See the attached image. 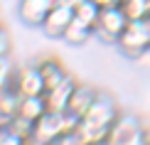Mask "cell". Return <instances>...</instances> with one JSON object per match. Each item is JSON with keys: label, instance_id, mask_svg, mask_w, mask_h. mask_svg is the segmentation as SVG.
Segmentation results:
<instances>
[{"label": "cell", "instance_id": "cell-5", "mask_svg": "<svg viewBox=\"0 0 150 145\" xmlns=\"http://www.w3.org/2000/svg\"><path fill=\"white\" fill-rule=\"evenodd\" d=\"M126 25H128V17L123 15V10L118 5L116 8H101V15H98L96 27H93V35L101 42H106V45H116L121 32L126 30Z\"/></svg>", "mask_w": 150, "mask_h": 145}, {"label": "cell", "instance_id": "cell-23", "mask_svg": "<svg viewBox=\"0 0 150 145\" xmlns=\"http://www.w3.org/2000/svg\"><path fill=\"white\" fill-rule=\"evenodd\" d=\"M98 145H108V143H98Z\"/></svg>", "mask_w": 150, "mask_h": 145}, {"label": "cell", "instance_id": "cell-6", "mask_svg": "<svg viewBox=\"0 0 150 145\" xmlns=\"http://www.w3.org/2000/svg\"><path fill=\"white\" fill-rule=\"evenodd\" d=\"M12 89L17 96H45V81L37 64H22L20 69H15Z\"/></svg>", "mask_w": 150, "mask_h": 145}, {"label": "cell", "instance_id": "cell-7", "mask_svg": "<svg viewBox=\"0 0 150 145\" xmlns=\"http://www.w3.org/2000/svg\"><path fill=\"white\" fill-rule=\"evenodd\" d=\"M74 20V8H69V5H64V3H54V8L49 10V15H47V20L42 22V30H45V35L47 37H52V40H62L67 32V27L71 25Z\"/></svg>", "mask_w": 150, "mask_h": 145}, {"label": "cell", "instance_id": "cell-17", "mask_svg": "<svg viewBox=\"0 0 150 145\" xmlns=\"http://www.w3.org/2000/svg\"><path fill=\"white\" fill-rule=\"evenodd\" d=\"M8 52H10V35L0 30V57H8Z\"/></svg>", "mask_w": 150, "mask_h": 145}, {"label": "cell", "instance_id": "cell-21", "mask_svg": "<svg viewBox=\"0 0 150 145\" xmlns=\"http://www.w3.org/2000/svg\"><path fill=\"white\" fill-rule=\"evenodd\" d=\"M0 30H3V15H0Z\"/></svg>", "mask_w": 150, "mask_h": 145}, {"label": "cell", "instance_id": "cell-1", "mask_svg": "<svg viewBox=\"0 0 150 145\" xmlns=\"http://www.w3.org/2000/svg\"><path fill=\"white\" fill-rule=\"evenodd\" d=\"M118 116H121V113H118L116 101L111 98L108 93L98 91V96H96V101L91 103V108L79 118L74 135H76V140H79L81 145H98V143H106V140H108V133H111V128H113V123H116Z\"/></svg>", "mask_w": 150, "mask_h": 145}, {"label": "cell", "instance_id": "cell-20", "mask_svg": "<svg viewBox=\"0 0 150 145\" xmlns=\"http://www.w3.org/2000/svg\"><path fill=\"white\" fill-rule=\"evenodd\" d=\"M140 62H143V64H145V66H150V49H148V52H145V54L140 57Z\"/></svg>", "mask_w": 150, "mask_h": 145}, {"label": "cell", "instance_id": "cell-18", "mask_svg": "<svg viewBox=\"0 0 150 145\" xmlns=\"http://www.w3.org/2000/svg\"><path fill=\"white\" fill-rule=\"evenodd\" d=\"M91 3H96L98 8H116V5H121V0H91Z\"/></svg>", "mask_w": 150, "mask_h": 145}, {"label": "cell", "instance_id": "cell-15", "mask_svg": "<svg viewBox=\"0 0 150 145\" xmlns=\"http://www.w3.org/2000/svg\"><path fill=\"white\" fill-rule=\"evenodd\" d=\"M91 35H93V30H89L86 25H81V22H76V20H71V25L67 27V32H64L62 40H64L67 45L79 47V45H86V40H89Z\"/></svg>", "mask_w": 150, "mask_h": 145}, {"label": "cell", "instance_id": "cell-8", "mask_svg": "<svg viewBox=\"0 0 150 145\" xmlns=\"http://www.w3.org/2000/svg\"><path fill=\"white\" fill-rule=\"evenodd\" d=\"M57 0H20L17 5V15L27 27H42V22L47 20L49 10L54 8Z\"/></svg>", "mask_w": 150, "mask_h": 145}, {"label": "cell", "instance_id": "cell-14", "mask_svg": "<svg viewBox=\"0 0 150 145\" xmlns=\"http://www.w3.org/2000/svg\"><path fill=\"white\" fill-rule=\"evenodd\" d=\"M118 8L123 10V15L128 17V22H133V20H148V17H150V0H121Z\"/></svg>", "mask_w": 150, "mask_h": 145}, {"label": "cell", "instance_id": "cell-16", "mask_svg": "<svg viewBox=\"0 0 150 145\" xmlns=\"http://www.w3.org/2000/svg\"><path fill=\"white\" fill-rule=\"evenodd\" d=\"M49 145H81V143L76 140V135H74V133H67V135H59L57 140H52Z\"/></svg>", "mask_w": 150, "mask_h": 145}, {"label": "cell", "instance_id": "cell-10", "mask_svg": "<svg viewBox=\"0 0 150 145\" xmlns=\"http://www.w3.org/2000/svg\"><path fill=\"white\" fill-rule=\"evenodd\" d=\"M35 64H37V69H40V74H42V81H45V91L54 89L57 84H62V81L69 76L67 66L62 64L57 57H42V59H37V62H35Z\"/></svg>", "mask_w": 150, "mask_h": 145}, {"label": "cell", "instance_id": "cell-12", "mask_svg": "<svg viewBox=\"0 0 150 145\" xmlns=\"http://www.w3.org/2000/svg\"><path fill=\"white\" fill-rule=\"evenodd\" d=\"M45 113H47L45 96H20V103H17V113L15 116H20V118H25V121H30L35 125Z\"/></svg>", "mask_w": 150, "mask_h": 145}, {"label": "cell", "instance_id": "cell-4", "mask_svg": "<svg viewBox=\"0 0 150 145\" xmlns=\"http://www.w3.org/2000/svg\"><path fill=\"white\" fill-rule=\"evenodd\" d=\"M116 47L121 49L123 57L128 59H140L143 54L150 49V30L145 20H133L126 25V30L121 32Z\"/></svg>", "mask_w": 150, "mask_h": 145}, {"label": "cell", "instance_id": "cell-11", "mask_svg": "<svg viewBox=\"0 0 150 145\" xmlns=\"http://www.w3.org/2000/svg\"><path fill=\"white\" fill-rule=\"evenodd\" d=\"M96 96H98V91L93 89V86H89V84H76V89H74V93H71V98H69V111L71 116H76V118H81L86 111L91 108V103L96 101Z\"/></svg>", "mask_w": 150, "mask_h": 145}, {"label": "cell", "instance_id": "cell-13", "mask_svg": "<svg viewBox=\"0 0 150 145\" xmlns=\"http://www.w3.org/2000/svg\"><path fill=\"white\" fill-rule=\"evenodd\" d=\"M98 15H101V8H98L96 3H91V0H84V3H79L76 8H74V20L81 22V25H86L89 30L96 27Z\"/></svg>", "mask_w": 150, "mask_h": 145}, {"label": "cell", "instance_id": "cell-2", "mask_svg": "<svg viewBox=\"0 0 150 145\" xmlns=\"http://www.w3.org/2000/svg\"><path fill=\"white\" fill-rule=\"evenodd\" d=\"M76 123H79V118L71 116L69 111H64V113L47 111L45 116L32 125V138L37 143H42V145H49L52 140H57L59 135L74 133V130H76Z\"/></svg>", "mask_w": 150, "mask_h": 145}, {"label": "cell", "instance_id": "cell-9", "mask_svg": "<svg viewBox=\"0 0 150 145\" xmlns=\"http://www.w3.org/2000/svg\"><path fill=\"white\" fill-rule=\"evenodd\" d=\"M76 84H79V81L69 74V76L62 81V84H57L54 89L45 91V103H47V111H52V113H64L67 108H69V98H71L74 89H76Z\"/></svg>", "mask_w": 150, "mask_h": 145}, {"label": "cell", "instance_id": "cell-22", "mask_svg": "<svg viewBox=\"0 0 150 145\" xmlns=\"http://www.w3.org/2000/svg\"><path fill=\"white\" fill-rule=\"evenodd\" d=\"M145 22H148V30H150V17H148V20H145Z\"/></svg>", "mask_w": 150, "mask_h": 145}, {"label": "cell", "instance_id": "cell-19", "mask_svg": "<svg viewBox=\"0 0 150 145\" xmlns=\"http://www.w3.org/2000/svg\"><path fill=\"white\" fill-rule=\"evenodd\" d=\"M59 3L69 5V8H76V5H79V3H84V0H59Z\"/></svg>", "mask_w": 150, "mask_h": 145}, {"label": "cell", "instance_id": "cell-3", "mask_svg": "<svg viewBox=\"0 0 150 145\" xmlns=\"http://www.w3.org/2000/svg\"><path fill=\"white\" fill-rule=\"evenodd\" d=\"M106 143L108 145H150V138L140 118L133 113H126V116L116 118Z\"/></svg>", "mask_w": 150, "mask_h": 145}]
</instances>
